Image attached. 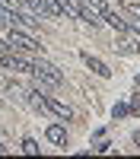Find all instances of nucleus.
<instances>
[{
  "label": "nucleus",
  "mask_w": 140,
  "mask_h": 159,
  "mask_svg": "<svg viewBox=\"0 0 140 159\" xmlns=\"http://www.w3.org/2000/svg\"><path fill=\"white\" fill-rule=\"evenodd\" d=\"M10 51V42H0V54H7Z\"/></svg>",
  "instance_id": "obj_11"
},
{
  "label": "nucleus",
  "mask_w": 140,
  "mask_h": 159,
  "mask_svg": "<svg viewBox=\"0 0 140 159\" xmlns=\"http://www.w3.org/2000/svg\"><path fill=\"white\" fill-rule=\"evenodd\" d=\"M134 147L140 150V130H137V134H134Z\"/></svg>",
  "instance_id": "obj_12"
},
{
  "label": "nucleus",
  "mask_w": 140,
  "mask_h": 159,
  "mask_svg": "<svg viewBox=\"0 0 140 159\" xmlns=\"http://www.w3.org/2000/svg\"><path fill=\"white\" fill-rule=\"evenodd\" d=\"M127 13H131V16H137V19H140V3H127Z\"/></svg>",
  "instance_id": "obj_9"
},
{
  "label": "nucleus",
  "mask_w": 140,
  "mask_h": 159,
  "mask_svg": "<svg viewBox=\"0 0 140 159\" xmlns=\"http://www.w3.org/2000/svg\"><path fill=\"white\" fill-rule=\"evenodd\" d=\"M22 153H25V156H38V143H35L32 137H25V140H22Z\"/></svg>",
  "instance_id": "obj_7"
},
{
  "label": "nucleus",
  "mask_w": 140,
  "mask_h": 159,
  "mask_svg": "<svg viewBox=\"0 0 140 159\" xmlns=\"http://www.w3.org/2000/svg\"><path fill=\"white\" fill-rule=\"evenodd\" d=\"M32 76L38 83H45V86H61L64 83V73L48 61H32Z\"/></svg>",
  "instance_id": "obj_2"
},
{
  "label": "nucleus",
  "mask_w": 140,
  "mask_h": 159,
  "mask_svg": "<svg viewBox=\"0 0 140 159\" xmlns=\"http://www.w3.org/2000/svg\"><path fill=\"white\" fill-rule=\"evenodd\" d=\"M124 25H127V32H134V35H140V19H137V16H131V19H124Z\"/></svg>",
  "instance_id": "obj_8"
},
{
  "label": "nucleus",
  "mask_w": 140,
  "mask_h": 159,
  "mask_svg": "<svg viewBox=\"0 0 140 159\" xmlns=\"http://www.w3.org/2000/svg\"><path fill=\"white\" fill-rule=\"evenodd\" d=\"M45 137H48L51 143H57V147H64V143H67V130H64L61 124H48V130H45Z\"/></svg>",
  "instance_id": "obj_5"
},
{
  "label": "nucleus",
  "mask_w": 140,
  "mask_h": 159,
  "mask_svg": "<svg viewBox=\"0 0 140 159\" xmlns=\"http://www.w3.org/2000/svg\"><path fill=\"white\" fill-rule=\"evenodd\" d=\"M83 61H86V67L93 70V73H99L102 80H108V76H111V70H108V64H105V61H99L96 54H83Z\"/></svg>",
  "instance_id": "obj_4"
},
{
  "label": "nucleus",
  "mask_w": 140,
  "mask_h": 159,
  "mask_svg": "<svg viewBox=\"0 0 140 159\" xmlns=\"http://www.w3.org/2000/svg\"><path fill=\"white\" fill-rule=\"evenodd\" d=\"M7 42H10V48L29 51V54H42V51H45V45L38 42V38H32L29 32H22L19 25H10V32H7Z\"/></svg>",
  "instance_id": "obj_1"
},
{
  "label": "nucleus",
  "mask_w": 140,
  "mask_h": 159,
  "mask_svg": "<svg viewBox=\"0 0 140 159\" xmlns=\"http://www.w3.org/2000/svg\"><path fill=\"white\" fill-rule=\"evenodd\" d=\"M38 111H48V115H54V118H64V121H70V118H73V108H70V105L57 102L54 96H45V92H38Z\"/></svg>",
  "instance_id": "obj_3"
},
{
  "label": "nucleus",
  "mask_w": 140,
  "mask_h": 159,
  "mask_svg": "<svg viewBox=\"0 0 140 159\" xmlns=\"http://www.w3.org/2000/svg\"><path fill=\"white\" fill-rule=\"evenodd\" d=\"M0 153H10V147H7V137H0Z\"/></svg>",
  "instance_id": "obj_10"
},
{
  "label": "nucleus",
  "mask_w": 140,
  "mask_h": 159,
  "mask_svg": "<svg viewBox=\"0 0 140 159\" xmlns=\"http://www.w3.org/2000/svg\"><path fill=\"white\" fill-rule=\"evenodd\" d=\"M118 51H121V54H137V42H131V38H121V45H118Z\"/></svg>",
  "instance_id": "obj_6"
}]
</instances>
